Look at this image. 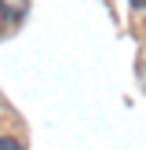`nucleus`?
Instances as JSON below:
<instances>
[{"mask_svg":"<svg viewBox=\"0 0 146 150\" xmlns=\"http://www.w3.org/2000/svg\"><path fill=\"white\" fill-rule=\"evenodd\" d=\"M0 150H22V143L11 139V136H0Z\"/></svg>","mask_w":146,"mask_h":150,"instance_id":"1","label":"nucleus"},{"mask_svg":"<svg viewBox=\"0 0 146 150\" xmlns=\"http://www.w3.org/2000/svg\"><path fill=\"white\" fill-rule=\"evenodd\" d=\"M128 4H131V7H142V11H146V0H128Z\"/></svg>","mask_w":146,"mask_h":150,"instance_id":"2","label":"nucleus"}]
</instances>
